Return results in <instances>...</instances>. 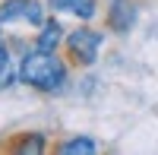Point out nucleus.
<instances>
[{"label": "nucleus", "mask_w": 158, "mask_h": 155, "mask_svg": "<svg viewBox=\"0 0 158 155\" xmlns=\"http://www.w3.org/2000/svg\"><path fill=\"white\" fill-rule=\"evenodd\" d=\"M57 152H63V155H73V152H98V143L95 139H89V136H73V139H67V143H60L57 146Z\"/></svg>", "instance_id": "9"}, {"label": "nucleus", "mask_w": 158, "mask_h": 155, "mask_svg": "<svg viewBox=\"0 0 158 155\" xmlns=\"http://www.w3.org/2000/svg\"><path fill=\"white\" fill-rule=\"evenodd\" d=\"M48 19L41 0H0V25L25 22L32 29H41V22Z\"/></svg>", "instance_id": "3"}, {"label": "nucleus", "mask_w": 158, "mask_h": 155, "mask_svg": "<svg viewBox=\"0 0 158 155\" xmlns=\"http://www.w3.org/2000/svg\"><path fill=\"white\" fill-rule=\"evenodd\" d=\"M63 44H67V54H70V60L76 67H95L101 48H104V35L98 29H92L89 22H82V25H76L67 35Z\"/></svg>", "instance_id": "2"}, {"label": "nucleus", "mask_w": 158, "mask_h": 155, "mask_svg": "<svg viewBox=\"0 0 158 155\" xmlns=\"http://www.w3.org/2000/svg\"><path fill=\"white\" fill-rule=\"evenodd\" d=\"M48 6L54 13H67L76 16L79 22H92L98 16V0H48Z\"/></svg>", "instance_id": "5"}, {"label": "nucleus", "mask_w": 158, "mask_h": 155, "mask_svg": "<svg viewBox=\"0 0 158 155\" xmlns=\"http://www.w3.org/2000/svg\"><path fill=\"white\" fill-rule=\"evenodd\" d=\"M19 79V60H13L10 44L0 38V89H10Z\"/></svg>", "instance_id": "7"}, {"label": "nucleus", "mask_w": 158, "mask_h": 155, "mask_svg": "<svg viewBox=\"0 0 158 155\" xmlns=\"http://www.w3.org/2000/svg\"><path fill=\"white\" fill-rule=\"evenodd\" d=\"M19 82L44 95H60L70 86V67L57 57V51H41L32 44V51L19 57Z\"/></svg>", "instance_id": "1"}, {"label": "nucleus", "mask_w": 158, "mask_h": 155, "mask_svg": "<svg viewBox=\"0 0 158 155\" xmlns=\"http://www.w3.org/2000/svg\"><path fill=\"white\" fill-rule=\"evenodd\" d=\"M44 149H48V143H44L41 133H22L16 143H13V152H19V155H25V152L29 155H41Z\"/></svg>", "instance_id": "8"}, {"label": "nucleus", "mask_w": 158, "mask_h": 155, "mask_svg": "<svg viewBox=\"0 0 158 155\" xmlns=\"http://www.w3.org/2000/svg\"><path fill=\"white\" fill-rule=\"evenodd\" d=\"M0 29H3V25H0Z\"/></svg>", "instance_id": "10"}, {"label": "nucleus", "mask_w": 158, "mask_h": 155, "mask_svg": "<svg viewBox=\"0 0 158 155\" xmlns=\"http://www.w3.org/2000/svg\"><path fill=\"white\" fill-rule=\"evenodd\" d=\"M108 29L114 35H130L136 29V19H139V10L133 0H111L108 3Z\"/></svg>", "instance_id": "4"}, {"label": "nucleus", "mask_w": 158, "mask_h": 155, "mask_svg": "<svg viewBox=\"0 0 158 155\" xmlns=\"http://www.w3.org/2000/svg\"><path fill=\"white\" fill-rule=\"evenodd\" d=\"M63 41H67V32H63V25L57 16H48L41 22V29H38L35 35V48H41V51H57Z\"/></svg>", "instance_id": "6"}]
</instances>
